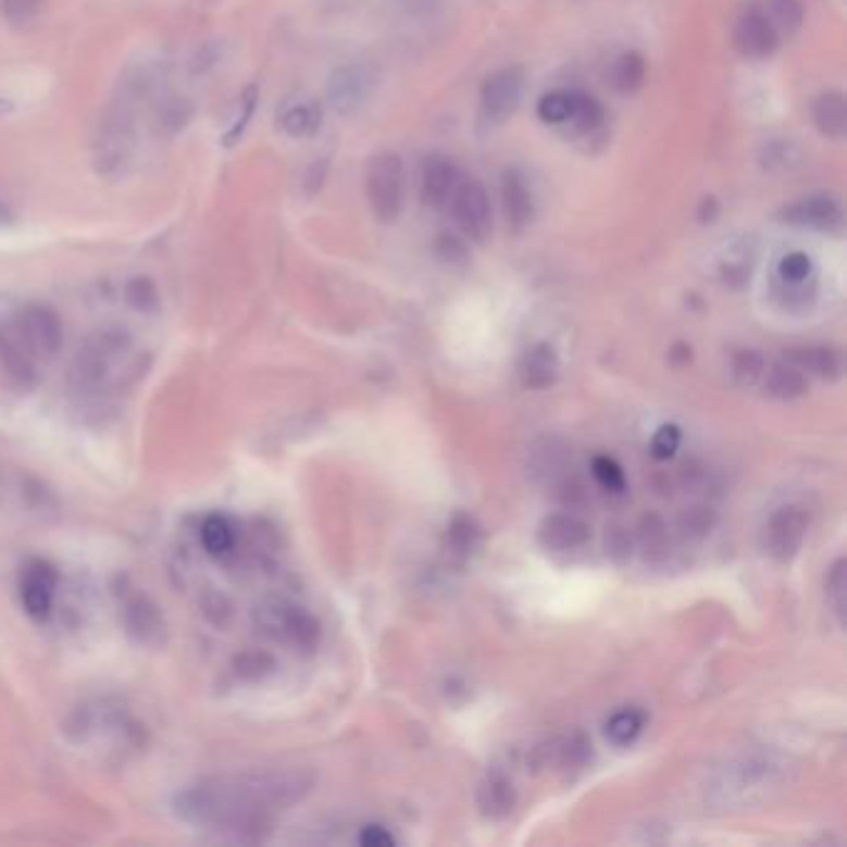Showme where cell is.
<instances>
[{"mask_svg": "<svg viewBox=\"0 0 847 847\" xmlns=\"http://www.w3.org/2000/svg\"><path fill=\"white\" fill-rule=\"evenodd\" d=\"M591 470H594V477H597V483L605 487V490L609 493H624L626 490V477H624V470L616 465L614 460L607 458V456H599L594 458L591 462Z\"/></svg>", "mask_w": 847, "mask_h": 847, "instance_id": "33", "label": "cell"}, {"mask_svg": "<svg viewBox=\"0 0 847 847\" xmlns=\"http://www.w3.org/2000/svg\"><path fill=\"white\" fill-rule=\"evenodd\" d=\"M607 552L619 562H622L624 557H628V552H632V543H628V535L626 532H622V527L611 530V535L607 537Z\"/></svg>", "mask_w": 847, "mask_h": 847, "instance_id": "39", "label": "cell"}, {"mask_svg": "<svg viewBox=\"0 0 847 847\" xmlns=\"http://www.w3.org/2000/svg\"><path fill=\"white\" fill-rule=\"evenodd\" d=\"M790 363L800 371L815 373L820 378H837L840 375V356L833 348H800L790 353Z\"/></svg>", "mask_w": 847, "mask_h": 847, "instance_id": "26", "label": "cell"}, {"mask_svg": "<svg viewBox=\"0 0 847 847\" xmlns=\"http://www.w3.org/2000/svg\"><path fill=\"white\" fill-rule=\"evenodd\" d=\"M11 112H13V104L8 102V100H0V117L11 115Z\"/></svg>", "mask_w": 847, "mask_h": 847, "instance_id": "45", "label": "cell"}, {"mask_svg": "<svg viewBox=\"0 0 847 847\" xmlns=\"http://www.w3.org/2000/svg\"><path fill=\"white\" fill-rule=\"evenodd\" d=\"M375 77L371 73V67H365L361 63H351L338 67L328 80V102L338 115H353L369 102L371 92H373Z\"/></svg>", "mask_w": 847, "mask_h": 847, "instance_id": "10", "label": "cell"}, {"mask_svg": "<svg viewBox=\"0 0 847 847\" xmlns=\"http://www.w3.org/2000/svg\"><path fill=\"white\" fill-rule=\"evenodd\" d=\"M477 806L485 818L500 820L512 813L514 808V788L512 781L505 779L502 773L487 775L477 790Z\"/></svg>", "mask_w": 847, "mask_h": 847, "instance_id": "17", "label": "cell"}, {"mask_svg": "<svg viewBox=\"0 0 847 847\" xmlns=\"http://www.w3.org/2000/svg\"><path fill=\"white\" fill-rule=\"evenodd\" d=\"M845 587H847V576H845V560H837L831 572H827L825 580V594H827V605H831L833 614L837 616V622L845 624Z\"/></svg>", "mask_w": 847, "mask_h": 847, "instance_id": "32", "label": "cell"}, {"mask_svg": "<svg viewBox=\"0 0 847 847\" xmlns=\"http://www.w3.org/2000/svg\"><path fill=\"white\" fill-rule=\"evenodd\" d=\"M479 545V527L475 525L473 518L468 514H458L456 520L450 522L448 532H445V549L452 560L465 562L470 555L475 552V547Z\"/></svg>", "mask_w": 847, "mask_h": 847, "instance_id": "23", "label": "cell"}, {"mask_svg": "<svg viewBox=\"0 0 847 847\" xmlns=\"http://www.w3.org/2000/svg\"><path fill=\"white\" fill-rule=\"evenodd\" d=\"M678 443H681L678 427L663 425V427H659L657 435H653V440H651V456L659 458V460H669L678 450Z\"/></svg>", "mask_w": 847, "mask_h": 847, "instance_id": "36", "label": "cell"}, {"mask_svg": "<svg viewBox=\"0 0 847 847\" xmlns=\"http://www.w3.org/2000/svg\"><path fill=\"white\" fill-rule=\"evenodd\" d=\"M458 229L473 241H485L493 232V207L485 187L477 179H458L448 199Z\"/></svg>", "mask_w": 847, "mask_h": 847, "instance_id": "4", "label": "cell"}, {"mask_svg": "<svg viewBox=\"0 0 847 847\" xmlns=\"http://www.w3.org/2000/svg\"><path fill=\"white\" fill-rule=\"evenodd\" d=\"M323 179H326V164H323V160H319L316 164H311L309 172H306V191L313 195V191L323 185Z\"/></svg>", "mask_w": 847, "mask_h": 847, "instance_id": "43", "label": "cell"}, {"mask_svg": "<svg viewBox=\"0 0 847 847\" xmlns=\"http://www.w3.org/2000/svg\"><path fill=\"white\" fill-rule=\"evenodd\" d=\"M257 102H259V87L257 85L244 87V92L239 95V102H237V115H234L229 129H226L222 137L224 147H234L237 142H241V137L247 133L249 122L257 112Z\"/></svg>", "mask_w": 847, "mask_h": 847, "instance_id": "29", "label": "cell"}, {"mask_svg": "<svg viewBox=\"0 0 847 847\" xmlns=\"http://www.w3.org/2000/svg\"><path fill=\"white\" fill-rule=\"evenodd\" d=\"M601 122H605V108H601L591 95H584V92L576 95L574 117L566 127H570L574 135H591L601 127Z\"/></svg>", "mask_w": 847, "mask_h": 847, "instance_id": "31", "label": "cell"}, {"mask_svg": "<svg viewBox=\"0 0 847 847\" xmlns=\"http://www.w3.org/2000/svg\"><path fill=\"white\" fill-rule=\"evenodd\" d=\"M17 331H21V340L25 344V358H46L55 356V351L63 344V326H60L58 313L48 309V306H28L17 316Z\"/></svg>", "mask_w": 847, "mask_h": 847, "instance_id": "8", "label": "cell"}, {"mask_svg": "<svg viewBox=\"0 0 847 847\" xmlns=\"http://www.w3.org/2000/svg\"><path fill=\"white\" fill-rule=\"evenodd\" d=\"M783 220L793 226H806V229L835 232L843 226V207L833 197L815 195L785 209Z\"/></svg>", "mask_w": 847, "mask_h": 847, "instance_id": "12", "label": "cell"}, {"mask_svg": "<svg viewBox=\"0 0 847 847\" xmlns=\"http://www.w3.org/2000/svg\"><path fill=\"white\" fill-rule=\"evenodd\" d=\"M17 216L13 212V207L5 202V199H0V229H11V226H15Z\"/></svg>", "mask_w": 847, "mask_h": 847, "instance_id": "44", "label": "cell"}, {"mask_svg": "<svg viewBox=\"0 0 847 847\" xmlns=\"http://www.w3.org/2000/svg\"><path fill=\"white\" fill-rule=\"evenodd\" d=\"M781 35L773 28V23L768 21L763 8L750 5L733 23V46L744 58L750 60H763L773 55L779 48Z\"/></svg>", "mask_w": 847, "mask_h": 847, "instance_id": "9", "label": "cell"}, {"mask_svg": "<svg viewBox=\"0 0 847 847\" xmlns=\"http://www.w3.org/2000/svg\"><path fill=\"white\" fill-rule=\"evenodd\" d=\"M813 120L815 127L831 139H840L845 137L847 129V110H845V98L840 92H825L820 95L813 104Z\"/></svg>", "mask_w": 847, "mask_h": 847, "instance_id": "21", "label": "cell"}, {"mask_svg": "<svg viewBox=\"0 0 847 847\" xmlns=\"http://www.w3.org/2000/svg\"><path fill=\"white\" fill-rule=\"evenodd\" d=\"M502 212L514 234L525 232L532 216H535V202H532L527 179L518 170L505 172L502 177Z\"/></svg>", "mask_w": 847, "mask_h": 847, "instance_id": "14", "label": "cell"}, {"mask_svg": "<svg viewBox=\"0 0 847 847\" xmlns=\"http://www.w3.org/2000/svg\"><path fill=\"white\" fill-rule=\"evenodd\" d=\"M358 840H361V845H365V847H390L393 843H396L393 840V835L383 825H365Z\"/></svg>", "mask_w": 847, "mask_h": 847, "instance_id": "40", "label": "cell"}, {"mask_svg": "<svg viewBox=\"0 0 847 847\" xmlns=\"http://www.w3.org/2000/svg\"><path fill=\"white\" fill-rule=\"evenodd\" d=\"M763 11L779 35H788V38L796 35L802 28V21H806V11H802L800 0H768Z\"/></svg>", "mask_w": 847, "mask_h": 847, "instance_id": "28", "label": "cell"}, {"mask_svg": "<svg viewBox=\"0 0 847 847\" xmlns=\"http://www.w3.org/2000/svg\"><path fill=\"white\" fill-rule=\"evenodd\" d=\"M761 373H763V361L761 356L753 351H744L740 356H736V361H733V375H736L740 386H753Z\"/></svg>", "mask_w": 847, "mask_h": 847, "instance_id": "35", "label": "cell"}, {"mask_svg": "<svg viewBox=\"0 0 847 847\" xmlns=\"http://www.w3.org/2000/svg\"><path fill=\"white\" fill-rule=\"evenodd\" d=\"M684 525H686V532L688 535H706V532L711 530V514L706 510H692L684 518Z\"/></svg>", "mask_w": 847, "mask_h": 847, "instance_id": "41", "label": "cell"}, {"mask_svg": "<svg viewBox=\"0 0 847 847\" xmlns=\"http://www.w3.org/2000/svg\"><path fill=\"white\" fill-rule=\"evenodd\" d=\"M127 301L133 303L135 309H152L157 303V288L150 278H133V282L127 284Z\"/></svg>", "mask_w": 847, "mask_h": 847, "instance_id": "37", "label": "cell"}, {"mask_svg": "<svg viewBox=\"0 0 847 847\" xmlns=\"http://www.w3.org/2000/svg\"><path fill=\"white\" fill-rule=\"evenodd\" d=\"M646 80V63L639 52L628 50L622 52L611 65V85H614L616 92L622 95H632L639 90Z\"/></svg>", "mask_w": 847, "mask_h": 847, "instance_id": "25", "label": "cell"}, {"mask_svg": "<svg viewBox=\"0 0 847 847\" xmlns=\"http://www.w3.org/2000/svg\"><path fill=\"white\" fill-rule=\"evenodd\" d=\"M750 254L746 251V247H738L733 254H728L726 259H723L721 264V274L723 278H726V284H733V282H746V278L750 276Z\"/></svg>", "mask_w": 847, "mask_h": 847, "instance_id": "34", "label": "cell"}, {"mask_svg": "<svg viewBox=\"0 0 847 847\" xmlns=\"http://www.w3.org/2000/svg\"><path fill=\"white\" fill-rule=\"evenodd\" d=\"M642 537H644V545L653 549L659 545V539H663V525L659 518H646L644 520V530H642Z\"/></svg>", "mask_w": 847, "mask_h": 847, "instance_id": "42", "label": "cell"}, {"mask_svg": "<svg viewBox=\"0 0 847 847\" xmlns=\"http://www.w3.org/2000/svg\"><path fill=\"white\" fill-rule=\"evenodd\" d=\"M522 92H525V70L505 67L497 70L483 85L479 92V117L487 125H500L514 110L520 108Z\"/></svg>", "mask_w": 847, "mask_h": 847, "instance_id": "6", "label": "cell"}, {"mask_svg": "<svg viewBox=\"0 0 847 847\" xmlns=\"http://www.w3.org/2000/svg\"><path fill=\"white\" fill-rule=\"evenodd\" d=\"M58 597V572L48 562L33 560L21 572V605L35 622H46Z\"/></svg>", "mask_w": 847, "mask_h": 847, "instance_id": "11", "label": "cell"}, {"mask_svg": "<svg viewBox=\"0 0 847 847\" xmlns=\"http://www.w3.org/2000/svg\"><path fill=\"white\" fill-rule=\"evenodd\" d=\"M576 95L580 92H570V90H555L545 95L537 104V115L547 125H557V127H566L574 117L576 110Z\"/></svg>", "mask_w": 847, "mask_h": 847, "instance_id": "27", "label": "cell"}, {"mask_svg": "<svg viewBox=\"0 0 847 847\" xmlns=\"http://www.w3.org/2000/svg\"><path fill=\"white\" fill-rule=\"evenodd\" d=\"M460 179V174L456 170L448 157L443 154H431L423 164V177H421V187H423V199L431 207H443L448 204V199L452 195Z\"/></svg>", "mask_w": 847, "mask_h": 847, "instance_id": "15", "label": "cell"}, {"mask_svg": "<svg viewBox=\"0 0 847 847\" xmlns=\"http://www.w3.org/2000/svg\"><path fill=\"white\" fill-rule=\"evenodd\" d=\"M3 13L11 23H30L40 13V0H3Z\"/></svg>", "mask_w": 847, "mask_h": 847, "instance_id": "38", "label": "cell"}, {"mask_svg": "<svg viewBox=\"0 0 847 847\" xmlns=\"http://www.w3.org/2000/svg\"><path fill=\"white\" fill-rule=\"evenodd\" d=\"M520 381L525 383L532 390H543L549 388L560 375V361H557V353L552 346L547 344H537L525 351V356L520 358Z\"/></svg>", "mask_w": 847, "mask_h": 847, "instance_id": "16", "label": "cell"}, {"mask_svg": "<svg viewBox=\"0 0 847 847\" xmlns=\"http://www.w3.org/2000/svg\"><path fill=\"white\" fill-rule=\"evenodd\" d=\"M365 195L381 222H396L406 207V167L398 154H375L365 170Z\"/></svg>", "mask_w": 847, "mask_h": 847, "instance_id": "3", "label": "cell"}, {"mask_svg": "<svg viewBox=\"0 0 847 847\" xmlns=\"http://www.w3.org/2000/svg\"><path fill=\"white\" fill-rule=\"evenodd\" d=\"M644 728V713L636 709H624L611 715L607 721V740L614 746H628L634 744L636 736H639Z\"/></svg>", "mask_w": 847, "mask_h": 847, "instance_id": "30", "label": "cell"}, {"mask_svg": "<svg viewBox=\"0 0 847 847\" xmlns=\"http://www.w3.org/2000/svg\"><path fill=\"white\" fill-rule=\"evenodd\" d=\"M321 125H323V108L316 100L288 104V108L282 112V117H278V127L294 139L313 137L321 129Z\"/></svg>", "mask_w": 847, "mask_h": 847, "instance_id": "18", "label": "cell"}, {"mask_svg": "<svg viewBox=\"0 0 847 847\" xmlns=\"http://www.w3.org/2000/svg\"><path fill=\"white\" fill-rule=\"evenodd\" d=\"M135 152V110L133 98L122 95L102 117L92 142V164L100 177L117 179L125 174Z\"/></svg>", "mask_w": 847, "mask_h": 847, "instance_id": "2", "label": "cell"}, {"mask_svg": "<svg viewBox=\"0 0 847 847\" xmlns=\"http://www.w3.org/2000/svg\"><path fill=\"white\" fill-rule=\"evenodd\" d=\"M309 790L303 775L266 773L204 781L179 796L182 815L197 825L247 833L266 825L269 813L296 802Z\"/></svg>", "mask_w": 847, "mask_h": 847, "instance_id": "1", "label": "cell"}, {"mask_svg": "<svg viewBox=\"0 0 847 847\" xmlns=\"http://www.w3.org/2000/svg\"><path fill=\"white\" fill-rule=\"evenodd\" d=\"M191 115H195V104L187 98H179V95H167L154 110L157 129H160L162 135H177L189 125Z\"/></svg>", "mask_w": 847, "mask_h": 847, "instance_id": "24", "label": "cell"}, {"mask_svg": "<svg viewBox=\"0 0 847 847\" xmlns=\"http://www.w3.org/2000/svg\"><path fill=\"white\" fill-rule=\"evenodd\" d=\"M779 282L785 296H806L808 284L813 282V259L806 251H790L779 261Z\"/></svg>", "mask_w": 847, "mask_h": 847, "instance_id": "20", "label": "cell"}, {"mask_svg": "<svg viewBox=\"0 0 847 847\" xmlns=\"http://www.w3.org/2000/svg\"><path fill=\"white\" fill-rule=\"evenodd\" d=\"M264 616L266 632H272L276 639L296 646L299 651H313L321 639V626L309 611L294 605H272L261 611Z\"/></svg>", "mask_w": 847, "mask_h": 847, "instance_id": "7", "label": "cell"}, {"mask_svg": "<svg viewBox=\"0 0 847 847\" xmlns=\"http://www.w3.org/2000/svg\"><path fill=\"white\" fill-rule=\"evenodd\" d=\"M808 535V514L798 505H785L765 522L761 545L775 562H790L800 552Z\"/></svg>", "mask_w": 847, "mask_h": 847, "instance_id": "5", "label": "cell"}, {"mask_svg": "<svg viewBox=\"0 0 847 847\" xmlns=\"http://www.w3.org/2000/svg\"><path fill=\"white\" fill-rule=\"evenodd\" d=\"M808 390V378L798 365L788 363H775L765 373V393L773 398L790 400L798 398Z\"/></svg>", "mask_w": 847, "mask_h": 847, "instance_id": "22", "label": "cell"}, {"mask_svg": "<svg viewBox=\"0 0 847 847\" xmlns=\"http://www.w3.org/2000/svg\"><path fill=\"white\" fill-rule=\"evenodd\" d=\"M199 543H202L204 552L214 560H224L234 552L237 547V530H234L232 520L224 514H209L199 530Z\"/></svg>", "mask_w": 847, "mask_h": 847, "instance_id": "19", "label": "cell"}, {"mask_svg": "<svg viewBox=\"0 0 847 847\" xmlns=\"http://www.w3.org/2000/svg\"><path fill=\"white\" fill-rule=\"evenodd\" d=\"M539 545L549 552H574L587 545L589 539V527L587 522H582L580 518L566 512H557L545 518L543 525H539Z\"/></svg>", "mask_w": 847, "mask_h": 847, "instance_id": "13", "label": "cell"}]
</instances>
